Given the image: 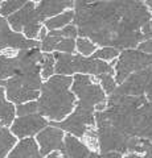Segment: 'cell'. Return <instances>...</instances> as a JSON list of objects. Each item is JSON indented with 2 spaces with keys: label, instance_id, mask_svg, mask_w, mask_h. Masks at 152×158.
<instances>
[{
  "label": "cell",
  "instance_id": "obj_5",
  "mask_svg": "<svg viewBox=\"0 0 152 158\" xmlns=\"http://www.w3.org/2000/svg\"><path fill=\"white\" fill-rule=\"evenodd\" d=\"M148 67H152V54H147L140 50H132V49L123 50L115 65V81L122 85L132 74Z\"/></svg>",
  "mask_w": 152,
  "mask_h": 158
},
{
  "label": "cell",
  "instance_id": "obj_29",
  "mask_svg": "<svg viewBox=\"0 0 152 158\" xmlns=\"http://www.w3.org/2000/svg\"><path fill=\"white\" fill-rule=\"evenodd\" d=\"M38 31H40V24H29L24 27V33L27 37H36Z\"/></svg>",
  "mask_w": 152,
  "mask_h": 158
},
{
  "label": "cell",
  "instance_id": "obj_40",
  "mask_svg": "<svg viewBox=\"0 0 152 158\" xmlns=\"http://www.w3.org/2000/svg\"><path fill=\"white\" fill-rule=\"evenodd\" d=\"M150 24H151V28H152V20H151V23H150Z\"/></svg>",
  "mask_w": 152,
  "mask_h": 158
},
{
  "label": "cell",
  "instance_id": "obj_8",
  "mask_svg": "<svg viewBox=\"0 0 152 158\" xmlns=\"http://www.w3.org/2000/svg\"><path fill=\"white\" fill-rule=\"evenodd\" d=\"M41 57L42 54L40 53L38 48L31 49V50H21L15 57L17 74H21V75H38L40 66L37 65V62L41 61Z\"/></svg>",
  "mask_w": 152,
  "mask_h": 158
},
{
  "label": "cell",
  "instance_id": "obj_33",
  "mask_svg": "<svg viewBox=\"0 0 152 158\" xmlns=\"http://www.w3.org/2000/svg\"><path fill=\"white\" fill-rule=\"evenodd\" d=\"M62 34H63V36H66V37L73 38V37L77 36V29H76V27L69 25V27H66V28L62 31Z\"/></svg>",
  "mask_w": 152,
  "mask_h": 158
},
{
  "label": "cell",
  "instance_id": "obj_30",
  "mask_svg": "<svg viewBox=\"0 0 152 158\" xmlns=\"http://www.w3.org/2000/svg\"><path fill=\"white\" fill-rule=\"evenodd\" d=\"M138 50L143 52V53H147V54H152V38L141 42L140 45L138 46Z\"/></svg>",
  "mask_w": 152,
  "mask_h": 158
},
{
  "label": "cell",
  "instance_id": "obj_14",
  "mask_svg": "<svg viewBox=\"0 0 152 158\" xmlns=\"http://www.w3.org/2000/svg\"><path fill=\"white\" fill-rule=\"evenodd\" d=\"M65 149H66V158H89L91 152L86 145L81 144L80 141L73 136L65 137Z\"/></svg>",
  "mask_w": 152,
  "mask_h": 158
},
{
  "label": "cell",
  "instance_id": "obj_38",
  "mask_svg": "<svg viewBox=\"0 0 152 158\" xmlns=\"http://www.w3.org/2000/svg\"><path fill=\"white\" fill-rule=\"evenodd\" d=\"M40 36H41V38H44V40L46 38V33H45V31H44V29H42V31H40Z\"/></svg>",
  "mask_w": 152,
  "mask_h": 158
},
{
  "label": "cell",
  "instance_id": "obj_11",
  "mask_svg": "<svg viewBox=\"0 0 152 158\" xmlns=\"http://www.w3.org/2000/svg\"><path fill=\"white\" fill-rule=\"evenodd\" d=\"M8 21L16 31H20L21 28L29 25V24H38L40 21H42V19L38 15L37 9H35L33 2H28L17 13L9 16Z\"/></svg>",
  "mask_w": 152,
  "mask_h": 158
},
{
  "label": "cell",
  "instance_id": "obj_13",
  "mask_svg": "<svg viewBox=\"0 0 152 158\" xmlns=\"http://www.w3.org/2000/svg\"><path fill=\"white\" fill-rule=\"evenodd\" d=\"M8 158H42V154L37 152V145L33 138L23 140Z\"/></svg>",
  "mask_w": 152,
  "mask_h": 158
},
{
  "label": "cell",
  "instance_id": "obj_28",
  "mask_svg": "<svg viewBox=\"0 0 152 158\" xmlns=\"http://www.w3.org/2000/svg\"><path fill=\"white\" fill-rule=\"evenodd\" d=\"M74 48H76V42H74V40H73V38H63L62 41L57 45V48H56V49H58V50H61V52L73 53V50H74Z\"/></svg>",
  "mask_w": 152,
  "mask_h": 158
},
{
  "label": "cell",
  "instance_id": "obj_16",
  "mask_svg": "<svg viewBox=\"0 0 152 158\" xmlns=\"http://www.w3.org/2000/svg\"><path fill=\"white\" fill-rule=\"evenodd\" d=\"M8 98L16 103H23L25 100H33L38 96V91L31 90L25 87H17V88H8Z\"/></svg>",
  "mask_w": 152,
  "mask_h": 158
},
{
  "label": "cell",
  "instance_id": "obj_35",
  "mask_svg": "<svg viewBox=\"0 0 152 158\" xmlns=\"http://www.w3.org/2000/svg\"><path fill=\"white\" fill-rule=\"evenodd\" d=\"M0 103H4V91L2 87H0Z\"/></svg>",
  "mask_w": 152,
  "mask_h": 158
},
{
  "label": "cell",
  "instance_id": "obj_19",
  "mask_svg": "<svg viewBox=\"0 0 152 158\" xmlns=\"http://www.w3.org/2000/svg\"><path fill=\"white\" fill-rule=\"evenodd\" d=\"M72 19H74V12L67 11V12H65V13L60 15V16H56V17H53V19H50V20H48L45 25H46L48 29L53 31V29H56V28H60V27L66 25L67 23L72 21Z\"/></svg>",
  "mask_w": 152,
  "mask_h": 158
},
{
  "label": "cell",
  "instance_id": "obj_32",
  "mask_svg": "<svg viewBox=\"0 0 152 158\" xmlns=\"http://www.w3.org/2000/svg\"><path fill=\"white\" fill-rule=\"evenodd\" d=\"M145 98L150 102H152V67H150V82L145 88Z\"/></svg>",
  "mask_w": 152,
  "mask_h": 158
},
{
  "label": "cell",
  "instance_id": "obj_20",
  "mask_svg": "<svg viewBox=\"0 0 152 158\" xmlns=\"http://www.w3.org/2000/svg\"><path fill=\"white\" fill-rule=\"evenodd\" d=\"M62 31L58 32V31H52L50 33L46 36V38L42 41V49L45 52H49V50H53V49H56L57 45L62 41Z\"/></svg>",
  "mask_w": 152,
  "mask_h": 158
},
{
  "label": "cell",
  "instance_id": "obj_7",
  "mask_svg": "<svg viewBox=\"0 0 152 158\" xmlns=\"http://www.w3.org/2000/svg\"><path fill=\"white\" fill-rule=\"evenodd\" d=\"M73 91L80 96L81 102L89 106L101 104L105 100V92L98 85H93L90 78L86 75H77L73 83Z\"/></svg>",
  "mask_w": 152,
  "mask_h": 158
},
{
  "label": "cell",
  "instance_id": "obj_26",
  "mask_svg": "<svg viewBox=\"0 0 152 158\" xmlns=\"http://www.w3.org/2000/svg\"><path fill=\"white\" fill-rule=\"evenodd\" d=\"M77 48L78 50H80L81 54H83V56H89V54H91L95 50V46L93 45V42H90L89 40L86 38H80L77 41Z\"/></svg>",
  "mask_w": 152,
  "mask_h": 158
},
{
  "label": "cell",
  "instance_id": "obj_15",
  "mask_svg": "<svg viewBox=\"0 0 152 158\" xmlns=\"http://www.w3.org/2000/svg\"><path fill=\"white\" fill-rule=\"evenodd\" d=\"M70 6L72 2H41L37 8V12L44 20L46 16H53L56 13H60L63 8Z\"/></svg>",
  "mask_w": 152,
  "mask_h": 158
},
{
  "label": "cell",
  "instance_id": "obj_36",
  "mask_svg": "<svg viewBox=\"0 0 152 158\" xmlns=\"http://www.w3.org/2000/svg\"><path fill=\"white\" fill-rule=\"evenodd\" d=\"M145 4H147V7H148L150 12H151V15H152V0H148V2H145Z\"/></svg>",
  "mask_w": 152,
  "mask_h": 158
},
{
  "label": "cell",
  "instance_id": "obj_22",
  "mask_svg": "<svg viewBox=\"0 0 152 158\" xmlns=\"http://www.w3.org/2000/svg\"><path fill=\"white\" fill-rule=\"evenodd\" d=\"M54 57H52L50 54H42L41 57V65H42V77L44 78H49L52 75V73L56 70L53 65H54Z\"/></svg>",
  "mask_w": 152,
  "mask_h": 158
},
{
  "label": "cell",
  "instance_id": "obj_17",
  "mask_svg": "<svg viewBox=\"0 0 152 158\" xmlns=\"http://www.w3.org/2000/svg\"><path fill=\"white\" fill-rule=\"evenodd\" d=\"M13 74H17L15 58H7L6 56H0V81H3V78L13 75Z\"/></svg>",
  "mask_w": 152,
  "mask_h": 158
},
{
  "label": "cell",
  "instance_id": "obj_24",
  "mask_svg": "<svg viewBox=\"0 0 152 158\" xmlns=\"http://www.w3.org/2000/svg\"><path fill=\"white\" fill-rule=\"evenodd\" d=\"M98 79H101V83L102 86H103V90L110 94V95H112V94L115 92V85H116V81L114 78L111 77V74H105V75H99L98 77Z\"/></svg>",
  "mask_w": 152,
  "mask_h": 158
},
{
  "label": "cell",
  "instance_id": "obj_37",
  "mask_svg": "<svg viewBox=\"0 0 152 158\" xmlns=\"http://www.w3.org/2000/svg\"><path fill=\"white\" fill-rule=\"evenodd\" d=\"M97 110L98 111H103L105 110V104H102V103H101V104H98L97 106Z\"/></svg>",
  "mask_w": 152,
  "mask_h": 158
},
{
  "label": "cell",
  "instance_id": "obj_10",
  "mask_svg": "<svg viewBox=\"0 0 152 158\" xmlns=\"http://www.w3.org/2000/svg\"><path fill=\"white\" fill-rule=\"evenodd\" d=\"M48 124L46 120H44L42 117L37 115H29L20 117L15 121V124L12 125V132L17 137H25L35 135L36 132H38Z\"/></svg>",
  "mask_w": 152,
  "mask_h": 158
},
{
  "label": "cell",
  "instance_id": "obj_27",
  "mask_svg": "<svg viewBox=\"0 0 152 158\" xmlns=\"http://www.w3.org/2000/svg\"><path fill=\"white\" fill-rule=\"evenodd\" d=\"M38 110V103H29V104H24V106H19L17 107V113L20 116H29L32 115L35 111Z\"/></svg>",
  "mask_w": 152,
  "mask_h": 158
},
{
  "label": "cell",
  "instance_id": "obj_34",
  "mask_svg": "<svg viewBox=\"0 0 152 158\" xmlns=\"http://www.w3.org/2000/svg\"><path fill=\"white\" fill-rule=\"evenodd\" d=\"M4 31H8V24L4 19L0 17V33L4 32Z\"/></svg>",
  "mask_w": 152,
  "mask_h": 158
},
{
  "label": "cell",
  "instance_id": "obj_39",
  "mask_svg": "<svg viewBox=\"0 0 152 158\" xmlns=\"http://www.w3.org/2000/svg\"><path fill=\"white\" fill-rule=\"evenodd\" d=\"M48 158H60V156H58L57 153H53V154H50V156H49Z\"/></svg>",
  "mask_w": 152,
  "mask_h": 158
},
{
  "label": "cell",
  "instance_id": "obj_6",
  "mask_svg": "<svg viewBox=\"0 0 152 158\" xmlns=\"http://www.w3.org/2000/svg\"><path fill=\"white\" fill-rule=\"evenodd\" d=\"M93 123H94L93 107L80 100L77 104L76 112L73 113L70 117H67L65 121L52 123V124L57 128H61V129L70 132L72 135H74L77 137H82L83 135H86L87 131H89L87 127L91 125Z\"/></svg>",
  "mask_w": 152,
  "mask_h": 158
},
{
  "label": "cell",
  "instance_id": "obj_21",
  "mask_svg": "<svg viewBox=\"0 0 152 158\" xmlns=\"http://www.w3.org/2000/svg\"><path fill=\"white\" fill-rule=\"evenodd\" d=\"M15 116V108L9 103H0V121L3 124H9L13 120Z\"/></svg>",
  "mask_w": 152,
  "mask_h": 158
},
{
  "label": "cell",
  "instance_id": "obj_25",
  "mask_svg": "<svg viewBox=\"0 0 152 158\" xmlns=\"http://www.w3.org/2000/svg\"><path fill=\"white\" fill-rule=\"evenodd\" d=\"M23 4H27L25 0H12V2L3 3V6H2V15H3V16H7V15L13 12L15 9L20 8Z\"/></svg>",
  "mask_w": 152,
  "mask_h": 158
},
{
  "label": "cell",
  "instance_id": "obj_18",
  "mask_svg": "<svg viewBox=\"0 0 152 158\" xmlns=\"http://www.w3.org/2000/svg\"><path fill=\"white\" fill-rule=\"evenodd\" d=\"M15 142L16 138L8 132V129H0V158L6 157V153L15 145Z\"/></svg>",
  "mask_w": 152,
  "mask_h": 158
},
{
  "label": "cell",
  "instance_id": "obj_4",
  "mask_svg": "<svg viewBox=\"0 0 152 158\" xmlns=\"http://www.w3.org/2000/svg\"><path fill=\"white\" fill-rule=\"evenodd\" d=\"M95 121L98 127V146L102 153H127L128 152V142L131 137L123 135L114 128L105 118L103 113H95Z\"/></svg>",
  "mask_w": 152,
  "mask_h": 158
},
{
  "label": "cell",
  "instance_id": "obj_31",
  "mask_svg": "<svg viewBox=\"0 0 152 158\" xmlns=\"http://www.w3.org/2000/svg\"><path fill=\"white\" fill-rule=\"evenodd\" d=\"M89 158H122V154L120 153H106V154L98 156L95 153H91Z\"/></svg>",
  "mask_w": 152,
  "mask_h": 158
},
{
  "label": "cell",
  "instance_id": "obj_3",
  "mask_svg": "<svg viewBox=\"0 0 152 158\" xmlns=\"http://www.w3.org/2000/svg\"><path fill=\"white\" fill-rule=\"evenodd\" d=\"M54 58H57L56 71L58 74H73L76 71H82L99 77L114 73L112 69L114 66L101 59L83 58L81 56H67V54H56Z\"/></svg>",
  "mask_w": 152,
  "mask_h": 158
},
{
  "label": "cell",
  "instance_id": "obj_12",
  "mask_svg": "<svg viewBox=\"0 0 152 158\" xmlns=\"http://www.w3.org/2000/svg\"><path fill=\"white\" fill-rule=\"evenodd\" d=\"M40 46V44L33 40L24 38L20 33H13L8 29L0 33V49L4 48H13L21 49V50H31Z\"/></svg>",
  "mask_w": 152,
  "mask_h": 158
},
{
  "label": "cell",
  "instance_id": "obj_1",
  "mask_svg": "<svg viewBox=\"0 0 152 158\" xmlns=\"http://www.w3.org/2000/svg\"><path fill=\"white\" fill-rule=\"evenodd\" d=\"M152 15L143 2H77L74 21L81 36L101 46L128 50L145 41L141 29Z\"/></svg>",
  "mask_w": 152,
  "mask_h": 158
},
{
  "label": "cell",
  "instance_id": "obj_23",
  "mask_svg": "<svg viewBox=\"0 0 152 158\" xmlns=\"http://www.w3.org/2000/svg\"><path fill=\"white\" fill-rule=\"evenodd\" d=\"M118 56H120L118 49H115V48H103V49H101V50L95 52L94 54H93L91 58H94V59H112V58H116Z\"/></svg>",
  "mask_w": 152,
  "mask_h": 158
},
{
  "label": "cell",
  "instance_id": "obj_9",
  "mask_svg": "<svg viewBox=\"0 0 152 158\" xmlns=\"http://www.w3.org/2000/svg\"><path fill=\"white\" fill-rule=\"evenodd\" d=\"M37 141L41 145V154H48L50 150L58 149L63 153V158H66L65 144L62 142V132L57 128H48L37 136Z\"/></svg>",
  "mask_w": 152,
  "mask_h": 158
},
{
  "label": "cell",
  "instance_id": "obj_2",
  "mask_svg": "<svg viewBox=\"0 0 152 158\" xmlns=\"http://www.w3.org/2000/svg\"><path fill=\"white\" fill-rule=\"evenodd\" d=\"M72 78L58 75L42 86V95L38 102V112L52 120H62L72 111L74 95L67 91Z\"/></svg>",
  "mask_w": 152,
  "mask_h": 158
}]
</instances>
